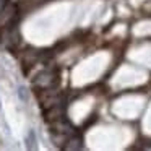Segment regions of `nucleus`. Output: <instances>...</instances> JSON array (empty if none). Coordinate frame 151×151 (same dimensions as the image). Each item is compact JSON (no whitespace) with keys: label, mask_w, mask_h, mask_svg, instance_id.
Here are the masks:
<instances>
[{"label":"nucleus","mask_w":151,"mask_h":151,"mask_svg":"<svg viewBox=\"0 0 151 151\" xmlns=\"http://www.w3.org/2000/svg\"><path fill=\"white\" fill-rule=\"evenodd\" d=\"M0 107H2V102H0Z\"/></svg>","instance_id":"3"},{"label":"nucleus","mask_w":151,"mask_h":151,"mask_svg":"<svg viewBox=\"0 0 151 151\" xmlns=\"http://www.w3.org/2000/svg\"><path fill=\"white\" fill-rule=\"evenodd\" d=\"M5 8H7V0H0V15L5 13Z\"/></svg>","instance_id":"2"},{"label":"nucleus","mask_w":151,"mask_h":151,"mask_svg":"<svg viewBox=\"0 0 151 151\" xmlns=\"http://www.w3.org/2000/svg\"><path fill=\"white\" fill-rule=\"evenodd\" d=\"M24 143H26V148H28V150H36V143H37V140H36V132H34V130H29V132H28L26 138H24Z\"/></svg>","instance_id":"1"}]
</instances>
